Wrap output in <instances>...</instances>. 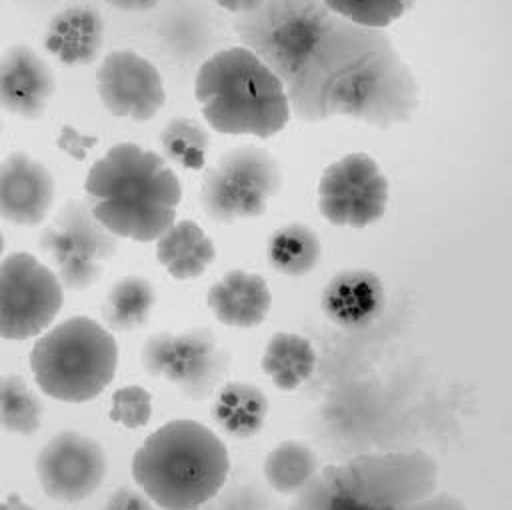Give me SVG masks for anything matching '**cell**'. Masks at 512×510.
Masks as SVG:
<instances>
[{
  "label": "cell",
  "mask_w": 512,
  "mask_h": 510,
  "mask_svg": "<svg viewBox=\"0 0 512 510\" xmlns=\"http://www.w3.org/2000/svg\"><path fill=\"white\" fill-rule=\"evenodd\" d=\"M240 46L254 52L282 82L290 112L324 122L358 70L386 46L384 30L334 14L322 0H266L232 20Z\"/></svg>",
  "instance_id": "6da1fadb"
},
{
  "label": "cell",
  "mask_w": 512,
  "mask_h": 510,
  "mask_svg": "<svg viewBox=\"0 0 512 510\" xmlns=\"http://www.w3.org/2000/svg\"><path fill=\"white\" fill-rule=\"evenodd\" d=\"M290 510H468L440 486L432 454L412 450L364 452L324 466L294 494Z\"/></svg>",
  "instance_id": "7a4b0ae2"
},
{
  "label": "cell",
  "mask_w": 512,
  "mask_h": 510,
  "mask_svg": "<svg viewBox=\"0 0 512 510\" xmlns=\"http://www.w3.org/2000/svg\"><path fill=\"white\" fill-rule=\"evenodd\" d=\"M84 194L92 216L116 238L154 242L176 220L182 186L158 152L120 142L90 166Z\"/></svg>",
  "instance_id": "3957f363"
},
{
  "label": "cell",
  "mask_w": 512,
  "mask_h": 510,
  "mask_svg": "<svg viewBox=\"0 0 512 510\" xmlns=\"http://www.w3.org/2000/svg\"><path fill=\"white\" fill-rule=\"evenodd\" d=\"M230 456L222 438L196 420L156 428L132 456V478L162 510H200L224 488Z\"/></svg>",
  "instance_id": "277c9868"
},
{
  "label": "cell",
  "mask_w": 512,
  "mask_h": 510,
  "mask_svg": "<svg viewBox=\"0 0 512 510\" xmlns=\"http://www.w3.org/2000/svg\"><path fill=\"white\" fill-rule=\"evenodd\" d=\"M194 96L208 126L220 134L268 140L292 118L282 82L244 46L220 48L204 58Z\"/></svg>",
  "instance_id": "5b68a950"
},
{
  "label": "cell",
  "mask_w": 512,
  "mask_h": 510,
  "mask_svg": "<svg viewBox=\"0 0 512 510\" xmlns=\"http://www.w3.org/2000/svg\"><path fill=\"white\" fill-rule=\"evenodd\" d=\"M118 358L112 332L98 320L78 314L36 336L28 362L34 382L46 396L82 404L108 388Z\"/></svg>",
  "instance_id": "8992f818"
},
{
  "label": "cell",
  "mask_w": 512,
  "mask_h": 510,
  "mask_svg": "<svg viewBox=\"0 0 512 510\" xmlns=\"http://www.w3.org/2000/svg\"><path fill=\"white\" fill-rule=\"evenodd\" d=\"M282 188L278 160L260 146H236L224 152L204 174L200 204L220 224L260 218L268 200Z\"/></svg>",
  "instance_id": "52a82bcc"
},
{
  "label": "cell",
  "mask_w": 512,
  "mask_h": 510,
  "mask_svg": "<svg viewBox=\"0 0 512 510\" xmlns=\"http://www.w3.org/2000/svg\"><path fill=\"white\" fill-rule=\"evenodd\" d=\"M232 356L210 328L162 330L140 346L146 374L174 384L188 400L208 398L228 374Z\"/></svg>",
  "instance_id": "ba28073f"
},
{
  "label": "cell",
  "mask_w": 512,
  "mask_h": 510,
  "mask_svg": "<svg viewBox=\"0 0 512 510\" xmlns=\"http://www.w3.org/2000/svg\"><path fill=\"white\" fill-rule=\"evenodd\" d=\"M38 246L54 266L64 290L82 292L96 284L118 252V238L90 212L84 200L64 202L44 226Z\"/></svg>",
  "instance_id": "9c48e42d"
},
{
  "label": "cell",
  "mask_w": 512,
  "mask_h": 510,
  "mask_svg": "<svg viewBox=\"0 0 512 510\" xmlns=\"http://www.w3.org/2000/svg\"><path fill=\"white\" fill-rule=\"evenodd\" d=\"M64 288L56 272L30 252H10L0 260V338L40 336L62 310Z\"/></svg>",
  "instance_id": "30bf717a"
},
{
  "label": "cell",
  "mask_w": 512,
  "mask_h": 510,
  "mask_svg": "<svg viewBox=\"0 0 512 510\" xmlns=\"http://www.w3.org/2000/svg\"><path fill=\"white\" fill-rule=\"evenodd\" d=\"M388 198V178L366 152H350L330 162L318 182V210L340 228L378 222L386 214Z\"/></svg>",
  "instance_id": "8fae6325"
},
{
  "label": "cell",
  "mask_w": 512,
  "mask_h": 510,
  "mask_svg": "<svg viewBox=\"0 0 512 510\" xmlns=\"http://www.w3.org/2000/svg\"><path fill=\"white\" fill-rule=\"evenodd\" d=\"M34 470L42 492L50 500L76 504L102 486L108 458L96 438L78 430H62L40 448Z\"/></svg>",
  "instance_id": "7c38bea8"
},
{
  "label": "cell",
  "mask_w": 512,
  "mask_h": 510,
  "mask_svg": "<svg viewBox=\"0 0 512 510\" xmlns=\"http://www.w3.org/2000/svg\"><path fill=\"white\" fill-rule=\"evenodd\" d=\"M96 88L112 116L136 122L152 120L166 102L158 68L134 50L108 52L98 66Z\"/></svg>",
  "instance_id": "4fadbf2b"
},
{
  "label": "cell",
  "mask_w": 512,
  "mask_h": 510,
  "mask_svg": "<svg viewBox=\"0 0 512 510\" xmlns=\"http://www.w3.org/2000/svg\"><path fill=\"white\" fill-rule=\"evenodd\" d=\"M52 172L24 150L0 160V218L22 228L42 224L54 204Z\"/></svg>",
  "instance_id": "5bb4252c"
},
{
  "label": "cell",
  "mask_w": 512,
  "mask_h": 510,
  "mask_svg": "<svg viewBox=\"0 0 512 510\" xmlns=\"http://www.w3.org/2000/svg\"><path fill=\"white\" fill-rule=\"evenodd\" d=\"M54 92V70L32 46L12 44L0 54V110L38 120Z\"/></svg>",
  "instance_id": "9a60e30c"
},
{
  "label": "cell",
  "mask_w": 512,
  "mask_h": 510,
  "mask_svg": "<svg viewBox=\"0 0 512 510\" xmlns=\"http://www.w3.org/2000/svg\"><path fill=\"white\" fill-rule=\"evenodd\" d=\"M320 304L326 318L336 326L362 328L384 310L386 288L374 270L344 268L326 282Z\"/></svg>",
  "instance_id": "2e32d148"
},
{
  "label": "cell",
  "mask_w": 512,
  "mask_h": 510,
  "mask_svg": "<svg viewBox=\"0 0 512 510\" xmlns=\"http://www.w3.org/2000/svg\"><path fill=\"white\" fill-rule=\"evenodd\" d=\"M206 306L224 326L256 328L270 312L272 294L260 274L234 268L212 282L206 292Z\"/></svg>",
  "instance_id": "e0dca14e"
},
{
  "label": "cell",
  "mask_w": 512,
  "mask_h": 510,
  "mask_svg": "<svg viewBox=\"0 0 512 510\" xmlns=\"http://www.w3.org/2000/svg\"><path fill=\"white\" fill-rule=\"evenodd\" d=\"M42 42L62 66H90L104 46V20L88 4L66 6L50 18Z\"/></svg>",
  "instance_id": "ac0fdd59"
},
{
  "label": "cell",
  "mask_w": 512,
  "mask_h": 510,
  "mask_svg": "<svg viewBox=\"0 0 512 510\" xmlns=\"http://www.w3.org/2000/svg\"><path fill=\"white\" fill-rule=\"evenodd\" d=\"M154 242L156 260L176 280L200 278L216 260L212 238L194 220H174Z\"/></svg>",
  "instance_id": "d6986e66"
},
{
  "label": "cell",
  "mask_w": 512,
  "mask_h": 510,
  "mask_svg": "<svg viewBox=\"0 0 512 510\" xmlns=\"http://www.w3.org/2000/svg\"><path fill=\"white\" fill-rule=\"evenodd\" d=\"M210 412L224 434L236 440H248L264 428L270 402L260 386L232 380L216 388Z\"/></svg>",
  "instance_id": "ffe728a7"
},
{
  "label": "cell",
  "mask_w": 512,
  "mask_h": 510,
  "mask_svg": "<svg viewBox=\"0 0 512 510\" xmlns=\"http://www.w3.org/2000/svg\"><path fill=\"white\" fill-rule=\"evenodd\" d=\"M260 366L278 390L292 392L312 376L316 368V350L308 338L296 332L278 330L268 338Z\"/></svg>",
  "instance_id": "44dd1931"
},
{
  "label": "cell",
  "mask_w": 512,
  "mask_h": 510,
  "mask_svg": "<svg viewBox=\"0 0 512 510\" xmlns=\"http://www.w3.org/2000/svg\"><path fill=\"white\" fill-rule=\"evenodd\" d=\"M266 260L272 270L290 278H302L322 260V242L304 222H288L274 230L266 244Z\"/></svg>",
  "instance_id": "7402d4cb"
},
{
  "label": "cell",
  "mask_w": 512,
  "mask_h": 510,
  "mask_svg": "<svg viewBox=\"0 0 512 510\" xmlns=\"http://www.w3.org/2000/svg\"><path fill=\"white\" fill-rule=\"evenodd\" d=\"M156 298V288L148 278L138 274L118 278L104 296V326L110 332H128L144 326L154 310Z\"/></svg>",
  "instance_id": "603a6c76"
},
{
  "label": "cell",
  "mask_w": 512,
  "mask_h": 510,
  "mask_svg": "<svg viewBox=\"0 0 512 510\" xmlns=\"http://www.w3.org/2000/svg\"><path fill=\"white\" fill-rule=\"evenodd\" d=\"M210 14L200 8L182 6L166 14L160 24V38L166 50L178 62H202L210 56L214 46V28L210 24Z\"/></svg>",
  "instance_id": "cb8c5ba5"
},
{
  "label": "cell",
  "mask_w": 512,
  "mask_h": 510,
  "mask_svg": "<svg viewBox=\"0 0 512 510\" xmlns=\"http://www.w3.org/2000/svg\"><path fill=\"white\" fill-rule=\"evenodd\" d=\"M262 468L274 492L294 496L316 476L320 460L310 444L302 440H282L266 454Z\"/></svg>",
  "instance_id": "d4e9b609"
},
{
  "label": "cell",
  "mask_w": 512,
  "mask_h": 510,
  "mask_svg": "<svg viewBox=\"0 0 512 510\" xmlns=\"http://www.w3.org/2000/svg\"><path fill=\"white\" fill-rule=\"evenodd\" d=\"M160 156L184 170H200L206 164V154L212 144L208 128L192 116L170 118L160 134Z\"/></svg>",
  "instance_id": "484cf974"
},
{
  "label": "cell",
  "mask_w": 512,
  "mask_h": 510,
  "mask_svg": "<svg viewBox=\"0 0 512 510\" xmlns=\"http://www.w3.org/2000/svg\"><path fill=\"white\" fill-rule=\"evenodd\" d=\"M44 404L20 374H0V428L32 436L42 426Z\"/></svg>",
  "instance_id": "4316f807"
},
{
  "label": "cell",
  "mask_w": 512,
  "mask_h": 510,
  "mask_svg": "<svg viewBox=\"0 0 512 510\" xmlns=\"http://www.w3.org/2000/svg\"><path fill=\"white\" fill-rule=\"evenodd\" d=\"M334 14L364 28L384 30L400 20L414 0H322Z\"/></svg>",
  "instance_id": "83f0119b"
},
{
  "label": "cell",
  "mask_w": 512,
  "mask_h": 510,
  "mask_svg": "<svg viewBox=\"0 0 512 510\" xmlns=\"http://www.w3.org/2000/svg\"><path fill=\"white\" fill-rule=\"evenodd\" d=\"M152 418V394L138 386H122L114 390L112 394V406H110V420L116 424H122L124 428H142Z\"/></svg>",
  "instance_id": "f1b7e54d"
},
{
  "label": "cell",
  "mask_w": 512,
  "mask_h": 510,
  "mask_svg": "<svg viewBox=\"0 0 512 510\" xmlns=\"http://www.w3.org/2000/svg\"><path fill=\"white\" fill-rule=\"evenodd\" d=\"M214 500L216 502L210 510H280L262 488L252 484L234 486Z\"/></svg>",
  "instance_id": "f546056e"
},
{
  "label": "cell",
  "mask_w": 512,
  "mask_h": 510,
  "mask_svg": "<svg viewBox=\"0 0 512 510\" xmlns=\"http://www.w3.org/2000/svg\"><path fill=\"white\" fill-rule=\"evenodd\" d=\"M102 510H156V504L142 490L120 486L106 498Z\"/></svg>",
  "instance_id": "4dcf8cb0"
},
{
  "label": "cell",
  "mask_w": 512,
  "mask_h": 510,
  "mask_svg": "<svg viewBox=\"0 0 512 510\" xmlns=\"http://www.w3.org/2000/svg\"><path fill=\"white\" fill-rule=\"evenodd\" d=\"M96 142H98L96 136L82 134V132H78V130H76L74 126H70V124H64V126L60 128V134H58V140H56L58 148H60L62 152H66L68 156H72L74 160H84L86 154H88V150H90Z\"/></svg>",
  "instance_id": "1f68e13d"
},
{
  "label": "cell",
  "mask_w": 512,
  "mask_h": 510,
  "mask_svg": "<svg viewBox=\"0 0 512 510\" xmlns=\"http://www.w3.org/2000/svg\"><path fill=\"white\" fill-rule=\"evenodd\" d=\"M160 0H106L116 10L122 12H148L152 10Z\"/></svg>",
  "instance_id": "d6a6232c"
},
{
  "label": "cell",
  "mask_w": 512,
  "mask_h": 510,
  "mask_svg": "<svg viewBox=\"0 0 512 510\" xmlns=\"http://www.w3.org/2000/svg\"><path fill=\"white\" fill-rule=\"evenodd\" d=\"M266 0H216V4L220 8H224L226 12H232L234 16L236 14H246V12H252L256 8H260Z\"/></svg>",
  "instance_id": "836d02e7"
},
{
  "label": "cell",
  "mask_w": 512,
  "mask_h": 510,
  "mask_svg": "<svg viewBox=\"0 0 512 510\" xmlns=\"http://www.w3.org/2000/svg\"><path fill=\"white\" fill-rule=\"evenodd\" d=\"M0 510H34V508H32L30 504H26L20 494L10 492V494L0 502Z\"/></svg>",
  "instance_id": "e575fe53"
},
{
  "label": "cell",
  "mask_w": 512,
  "mask_h": 510,
  "mask_svg": "<svg viewBox=\"0 0 512 510\" xmlns=\"http://www.w3.org/2000/svg\"><path fill=\"white\" fill-rule=\"evenodd\" d=\"M2 252H4V236L0 232V260H2Z\"/></svg>",
  "instance_id": "d590c367"
},
{
  "label": "cell",
  "mask_w": 512,
  "mask_h": 510,
  "mask_svg": "<svg viewBox=\"0 0 512 510\" xmlns=\"http://www.w3.org/2000/svg\"><path fill=\"white\" fill-rule=\"evenodd\" d=\"M2 132H4V120H2V116H0V136H2Z\"/></svg>",
  "instance_id": "8d00e7d4"
}]
</instances>
